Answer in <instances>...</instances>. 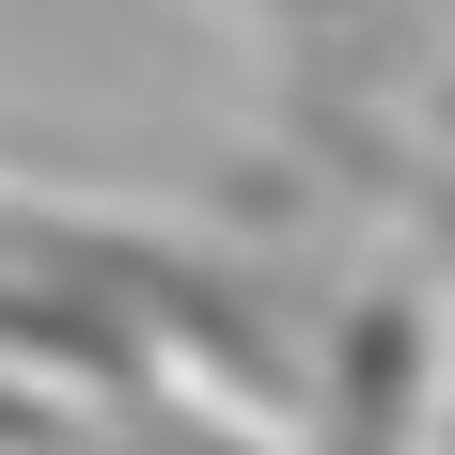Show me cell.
I'll return each mask as SVG.
<instances>
[{
  "instance_id": "6da1fadb",
  "label": "cell",
  "mask_w": 455,
  "mask_h": 455,
  "mask_svg": "<svg viewBox=\"0 0 455 455\" xmlns=\"http://www.w3.org/2000/svg\"><path fill=\"white\" fill-rule=\"evenodd\" d=\"M409 393H424V315L377 299L346 330V409H330V455H409Z\"/></svg>"
}]
</instances>
